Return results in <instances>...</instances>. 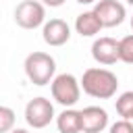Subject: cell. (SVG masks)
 <instances>
[{
	"instance_id": "3957f363",
	"label": "cell",
	"mask_w": 133,
	"mask_h": 133,
	"mask_svg": "<svg viewBox=\"0 0 133 133\" xmlns=\"http://www.w3.org/2000/svg\"><path fill=\"white\" fill-rule=\"evenodd\" d=\"M50 91H52V98L64 106V108H71L79 102V96H81V81H77L75 75L71 73H60L52 79L50 83Z\"/></svg>"
},
{
	"instance_id": "52a82bcc",
	"label": "cell",
	"mask_w": 133,
	"mask_h": 133,
	"mask_svg": "<svg viewBox=\"0 0 133 133\" xmlns=\"http://www.w3.org/2000/svg\"><path fill=\"white\" fill-rule=\"evenodd\" d=\"M91 56L98 64H104V66H110L114 64L118 58V42L114 37H98L94 44H91Z\"/></svg>"
},
{
	"instance_id": "8992f818",
	"label": "cell",
	"mask_w": 133,
	"mask_h": 133,
	"mask_svg": "<svg viewBox=\"0 0 133 133\" xmlns=\"http://www.w3.org/2000/svg\"><path fill=\"white\" fill-rule=\"evenodd\" d=\"M94 12L100 17L104 27H116L125 21V6L116 0H98L94 6Z\"/></svg>"
},
{
	"instance_id": "9c48e42d",
	"label": "cell",
	"mask_w": 133,
	"mask_h": 133,
	"mask_svg": "<svg viewBox=\"0 0 133 133\" xmlns=\"http://www.w3.org/2000/svg\"><path fill=\"white\" fill-rule=\"evenodd\" d=\"M83 133H102L108 127V112L100 106H87L81 110Z\"/></svg>"
},
{
	"instance_id": "44dd1931",
	"label": "cell",
	"mask_w": 133,
	"mask_h": 133,
	"mask_svg": "<svg viewBox=\"0 0 133 133\" xmlns=\"http://www.w3.org/2000/svg\"><path fill=\"white\" fill-rule=\"evenodd\" d=\"M131 123H133V118H131Z\"/></svg>"
},
{
	"instance_id": "ffe728a7",
	"label": "cell",
	"mask_w": 133,
	"mask_h": 133,
	"mask_svg": "<svg viewBox=\"0 0 133 133\" xmlns=\"http://www.w3.org/2000/svg\"><path fill=\"white\" fill-rule=\"evenodd\" d=\"M131 27H133V17H131Z\"/></svg>"
},
{
	"instance_id": "ba28073f",
	"label": "cell",
	"mask_w": 133,
	"mask_h": 133,
	"mask_svg": "<svg viewBox=\"0 0 133 133\" xmlns=\"http://www.w3.org/2000/svg\"><path fill=\"white\" fill-rule=\"evenodd\" d=\"M42 37H44V42L48 46H54V48L56 46H62L71 37V27L62 19H50L42 27Z\"/></svg>"
},
{
	"instance_id": "5b68a950",
	"label": "cell",
	"mask_w": 133,
	"mask_h": 133,
	"mask_svg": "<svg viewBox=\"0 0 133 133\" xmlns=\"http://www.w3.org/2000/svg\"><path fill=\"white\" fill-rule=\"evenodd\" d=\"M54 118V106L48 98H33L25 106V121L33 129H44Z\"/></svg>"
},
{
	"instance_id": "ac0fdd59",
	"label": "cell",
	"mask_w": 133,
	"mask_h": 133,
	"mask_svg": "<svg viewBox=\"0 0 133 133\" xmlns=\"http://www.w3.org/2000/svg\"><path fill=\"white\" fill-rule=\"evenodd\" d=\"M79 4H91V2H96V0H77Z\"/></svg>"
},
{
	"instance_id": "2e32d148",
	"label": "cell",
	"mask_w": 133,
	"mask_h": 133,
	"mask_svg": "<svg viewBox=\"0 0 133 133\" xmlns=\"http://www.w3.org/2000/svg\"><path fill=\"white\" fill-rule=\"evenodd\" d=\"M39 2H44V4L50 6V8H56V6H62V4H64V0H39Z\"/></svg>"
},
{
	"instance_id": "8fae6325",
	"label": "cell",
	"mask_w": 133,
	"mask_h": 133,
	"mask_svg": "<svg viewBox=\"0 0 133 133\" xmlns=\"http://www.w3.org/2000/svg\"><path fill=\"white\" fill-rule=\"evenodd\" d=\"M56 129L58 133H81V110L75 108H64L56 116Z\"/></svg>"
},
{
	"instance_id": "6da1fadb",
	"label": "cell",
	"mask_w": 133,
	"mask_h": 133,
	"mask_svg": "<svg viewBox=\"0 0 133 133\" xmlns=\"http://www.w3.org/2000/svg\"><path fill=\"white\" fill-rule=\"evenodd\" d=\"M118 87V77L108 71V69H100V66H91L87 71H83L81 77V89L98 100H108L116 94Z\"/></svg>"
},
{
	"instance_id": "7a4b0ae2",
	"label": "cell",
	"mask_w": 133,
	"mask_h": 133,
	"mask_svg": "<svg viewBox=\"0 0 133 133\" xmlns=\"http://www.w3.org/2000/svg\"><path fill=\"white\" fill-rule=\"evenodd\" d=\"M25 75L33 85H48L54 79L56 73V60L48 54V52H31L25 58Z\"/></svg>"
},
{
	"instance_id": "30bf717a",
	"label": "cell",
	"mask_w": 133,
	"mask_h": 133,
	"mask_svg": "<svg viewBox=\"0 0 133 133\" xmlns=\"http://www.w3.org/2000/svg\"><path fill=\"white\" fill-rule=\"evenodd\" d=\"M102 27L104 25L94 10H85V12L77 15V19H75V31L81 37H94L96 33L102 31Z\"/></svg>"
},
{
	"instance_id": "9a60e30c",
	"label": "cell",
	"mask_w": 133,
	"mask_h": 133,
	"mask_svg": "<svg viewBox=\"0 0 133 133\" xmlns=\"http://www.w3.org/2000/svg\"><path fill=\"white\" fill-rule=\"evenodd\" d=\"M110 133H133V123L127 118H121L110 125Z\"/></svg>"
},
{
	"instance_id": "4fadbf2b",
	"label": "cell",
	"mask_w": 133,
	"mask_h": 133,
	"mask_svg": "<svg viewBox=\"0 0 133 133\" xmlns=\"http://www.w3.org/2000/svg\"><path fill=\"white\" fill-rule=\"evenodd\" d=\"M118 58L127 64H133V33L118 39Z\"/></svg>"
},
{
	"instance_id": "d6986e66",
	"label": "cell",
	"mask_w": 133,
	"mask_h": 133,
	"mask_svg": "<svg viewBox=\"0 0 133 133\" xmlns=\"http://www.w3.org/2000/svg\"><path fill=\"white\" fill-rule=\"evenodd\" d=\"M127 4H131V6H133V0H127Z\"/></svg>"
},
{
	"instance_id": "5bb4252c",
	"label": "cell",
	"mask_w": 133,
	"mask_h": 133,
	"mask_svg": "<svg viewBox=\"0 0 133 133\" xmlns=\"http://www.w3.org/2000/svg\"><path fill=\"white\" fill-rule=\"evenodd\" d=\"M15 125V112L8 106H0V133H8Z\"/></svg>"
},
{
	"instance_id": "7c38bea8",
	"label": "cell",
	"mask_w": 133,
	"mask_h": 133,
	"mask_svg": "<svg viewBox=\"0 0 133 133\" xmlns=\"http://www.w3.org/2000/svg\"><path fill=\"white\" fill-rule=\"evenodd\" d=\"M114 106H116V112H118L123 118L131 121V118H133V91H123V94L116 98Z\"/></svg>"
},
{
	"instance_id": "e0dca14e",
	"label": "cell",
	"mask_w": 133,
	"mask_h": 133,
	"mask_svg": "<svg viewBox=\"0 0 133 133\" xmlns=\"http://www.w3.org/2000/svg\"><path fill=\"white\" fill-rule=\"evenodd\" d=\"M10 133H29V131H27V129H12Z\"/></svg>"
},
{
	"instance_id": "277c9868",
	"label": "cell",
	"mask_w": 133,
	"mask_h": 133,
	"mask_svg": "<svg viewBox=\"0 0 133 133\" xmlns=\"http://www.w3.org/2000/svg\"><path fill=\"white\" fill-rule=\"evenodd\" d=\"M46 4L39 0H23L15 8V23L21 29H37L46 23Z\"/></svg>"
}]
</instances>
